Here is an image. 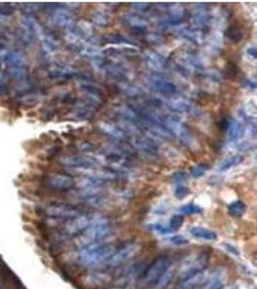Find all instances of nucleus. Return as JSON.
I'll return each mask as SVG.
<instances>
[{
    "instance_id": "nucleus-1",
    "label": "nucleus",
    "mask_w": 257,
    "mask_h": 289,
    "mask_svg": "<svg viewBox=\"0 0 257 289\" xmlns=\"http://www.w3.org/2000/svg\"><path fill=\"white\" fill-rule=\"evenodd\" d=\"M113 228L106 217L93 216L92 224L83 233L77 236L76 244L80 248L86 246L105 242L112 235Z\"/></svg>"
},
{
    "instance_id": "nucleus-2",
    "label": "nucleus",
    "mask_w": 257,
    "mask_h": 289,
    "mask_svg": "<svg viewBox=\"0 0 257 289\" xmlns=\"http://www.w3.org/2000/svg\"><path fill=\"white\" fill-rule=\"evenodd\" d=\"M116 248L110 243L101 242L81 248L78 253L79 261L86 266L98 265L101 262L107 261L111 255L115 253Z\"/></svg>"
},
{
    "instance_id": "nucleus-3",
    "label": "nucleus",
    "mask_w": 257,
    "mask_h": 289,
    "mask_svg": "<svg viewBox=\"0 0 257 289\" xmlns=\"http://www.w3.org/2000/svg\"><path fill=\"white\" fill-rule=\"evenodd\" d=\"M172 137H176L187 147L194 148L197 146V141L192 130L176 117H167L163 121Z\"/></svg>"
},
{
    "instance_id": "nucleus-4",
    "label": "nucleus",
    "mask_w": 257,
    "mask_h": 289,
    "mask_svg": "<svg viewBox=\"0 0 257 289\" xmlns=\"http://www.w3.org/2000/svg\"><path fill=\"white\" fill-rule=\"evenodd\" d=\"M8 74L20 85L27 83L28 72L26 67V59L19 50L9 51L6 57Z\"/></svg>"
},
{
    "instance_id": "nucleus-5",
    "label": "nucleus",
    "mask_w": 257,
    "mask_h": 289,
    "mask_svg": "<svg viewBox=\"0 0 257 289\" xmlns=\"http://www.w3.org/2000/svg\"><path fill=\"white\" fill-rule=\"evenodd\" d=\"M209 261V255L206 253H199L191 254L187 256L179 268V279L180 281L186 280L198 273L204 271L206 265Z\"/></svg>"
},
{
    "instance_id": "nucleus-6",
    "label": "nucleus",
    "mask_w": 257,
    "mask_h": 289,
    "mask_svg": "<svg viewBox=\"0 0 257 289\" xmlns=\"http://www.w3.org/2000/svg\"><path fill=\"white\" fill-rule=\"evenodd\" d=\"M48 12L51 22L59 28L66 31L72 30L75 27L74 15L68 9L60 5H48Z\"/></svg>"
},
{
    "instance_id": "nucleus-7",
    "label": "nucleus",
    "mask_w": 257,
    "mask_h": 289,
    "mask_svg": "<svg viewBox=\"0 0 257 289\" xmlns=\"http://www.w3.org/2000/svg\"><path fill=\"white\" fill-rule=\"evenodd\" d=\"M148 83L150 87L159 95L168 98L177 95V88L175 84L164 77L161 73H154L148 76Z\"/></svg>"
},
{
    "instance_id": "nucleus-8",
    "label": "nucleus",
    "mask_w": 257,
    "mask_h": 289,
    "mask_svg": "<svg viewBox=\"0 0 257 289\" xmlns=\"http://www.w3.org/2000/svg\"><path fill=\"white\" fill-rule=\"evenodd\" d=\"M140 245L135 242L125 244L111 255L110 258L108 259V263L112 267L121 266L128 262L132 257L136 256L137 253L140 252Z\"/></svg>"
},
{
    "instance_id": "nucleus-9",
    "label": "nucleus",
    "mask_w": 257,
    "mask_h": 289,
    "mask_svg": "<svg viewBox=\"0 0 257 289\" xmlns=\"http://www.w3.org/2000/svg\"><path fill=\"white\" fill-rule=\"evenodd\" d=\"M135 148L147 160H155L158 156V146L155 142L143 135L137 134L132 138Z\"/></svg>"
},
{
    "instance_id": "nucleus-10",
    "label": "nucleus",
    "mask_w": 257,
    "mask_h": 289,
    "mask_svg": "<svg viewBox=\"0 0 257 289\" xmlns=\"http://www.w3.org/2000/svg\"><path fill=\"white\" fill-rule=\"evenodd\" d=\"M171 265V259L169 256H161L154 260L145 273V282L147 284L156 283L159 278L165 273Z\"/></svg>"
},
{
    "instance_id": "nucleus-11",
    "label": "nucleus",
    "mask_w": 257,
    "mask_h": 289,
    "mask_svg": "<svg viewBox=\"0 0 257 289\" xmlns=\"http://www.w3.org/2000/svg\"><path fill=\"white\" fill-rule=\"evenodd\" d=\"M61 163L66 167L72 168L74 170L89 171L96 167V161L92 157L85 155H70L61 158Z\"/></svg>"
},
{
    "instance_id": "nucleus-12",
    "label": "nucleus",
    "mask_w": 257,
    "mask_h": 289,
    "mask_svg": "<svg viewBox=\"0 0 257 289\" xmlns=\"http://www.w3.org/2000/svg\"><path fill=\"white\" fill-rule=\"evenodd\" d=\"M44 212L48 217L55 218V219H67V220H71L75 217L81 215V212L79 211V209L70 205H64V204L49 205L45 208Z\"/></svg>"
},
{
    "instance_id": "nucleus-13",
    "label": "nucleus",
    "mask_w": 257,
    "mask_h": 289,
    "mask_svg": "<svg viewBox=\"0 0 257 289\" xmlns=\"http://www.w3.org/2000/svg\"><path fill=\"white\" fill-rule=\"evenodd\" d=\"M226 283V272L222 268H216L208 272L206 280L197 289H222Z\"/></svg>"
},
{
    "instance_id": "nucleus-14",
    "label": "nucleus",
    "mask_w": 257,
    "mask_h": 289,
    "mask_svg": "<svg viewBox=\"0 0 257 289\" xmlns=\"http://www.w3.org/2000/svg\"><path fill=\"white\" fill-rule=\"evenodd\" d=\"M92 219L93 216L88 215H79L75 217L74 219L69 220V222L65 226V230L69 235H79L91 226Z\"/></svg>"
},
{
    "instance_id": "nucleus-15",
    "label": "nucleus",
    "mask_w": 257,
    "mask_h": 289,
    "mask_svg": "<svg viewBox=\"0 0 257 289\" xmlns=\"http://www.w3.org/2000/svg\"><path fill=\"white\" fill-rule=\"evenodd\" d=\"M192 26L193 28L204 33L206 30H208L211 22V15L208 13V10L206 9V5H202L193 15L191 18Z\"/></svg>"
},
{
    "instance_id": "nucleus-16",
    "label": "nucleus",
    "mask_w": 257,
    "mask_h": 289,
    "mask_svg": "<svg viewBox=\"0 0 257 289\" xmlns=\"http://www.w3.org/2000/svg\"><path fill=\"white\" fill-rule=\"evenodd\" d=\"M123 22L135 33H145L147 31V19L137 13H128L123 17Z\"/></svg>"
},
{
    "instance_id": "nucleus-17",
    "label": "nucleus",
    "mask_w": 257,
    "mask_h": 289,
    "mask_svg": "<svg viewBox=\"0 0 257 289\" xmlns=\"http://www.w3.org/2000/svg\"><path fill=\"white\" fill-rule=\"evenodd\" d=\"M47 185L57 191H67L71 190L74 185V179L65 174H55L50 177H48L46 181Z\"/></svg>"
},
{
    "instance_id": "nucleus-18",
    "label": "nucleus",
    "mask_w": 257,
    "mask_h": 289,
    "mask_svg": "<svg viewBox=\"0 0 257 289\" xmlns=\"http://www.w3.org/2000/svg\"><path fill=\"white\" fill-rule=\"evenodd\" d=\"M167 105L170 110L176 113H188L194 110L192 102L188 98L177 95L169 98Z\"/></svg>"
},
{
    "instance_id": "nucleus-19",
    "label": "nucleus",
    "mask_w": 257,
    "mask_h": 289,
    "mask_svg": "<svg viewBox=\"0 0 257 289\" xmlns=\"http://www.w3.org/2000/svg\"><path fill=\"white\" fill-rule=\"evenodd\" d=\"M144 54H145V60L147 62V65L150 70L157 73L165 69V59L162 55L153 50H146Z\"/></svg>"
},
{
    "instance_id": "nucleus-20",
    "label": "nucleus",
    "mask_w": 257,
    "mask_h": 289,
    "mask_svg": "<svg viewBox=\"0 0 257 289\" xmlns=\"http://www.w3.org/2000/svg\"><path fill=\"white\" fill-rule=\"evenodd\" d=\"M100 128L102 129V131L104 133L108 134L113 139L121 141V140H124L127 138V132L125 131V129L123 127L115 125V124L104 123L100 126Z\"/></svg>"
},
{
    "instance_id": "nucleus-21",
    "label": "nucleus",
    "mask_w": 257,
    "mask_h": 289,
    "mask_svg": "<svg viewBox=\"0 0 257 289\" xmlns=\"http://www.w3.org/2000/svg\"><path fill=\"white\" fill-rule=\"evenodd\" d=\"M190 234L196 238L206 240V241H211V242L216 241L218 239V235L215 232L205 229V228H202V227H193L190 230Z\"/></svg>"
},
{
    "instance_id": "nucleus-22",
    "label": "nucleus",
    "mask_w": 257,
    "mask_h": 289,
    "mask_svg": "<svg viewBox=\"0 0 257 289\" xmlns=\"http://www.w3.org/2000/svg\"><path fill=\"white\" fill-rule=\"evenodd\" d=\"M227 130H228V139L231 142L239 140L245 132V129L242 126L241 122H239L237 120L229 121Z\"/></svg>"
},
{
    "instance_id": "nucleus-23",
    "label": "nucleus",
    "mask_w": 257,
    "mask_h": 289,
    "mask_svg": "<svg viewBox=\"0 0 257 289\" xmlns=\"http://www.w3.org/2000/svg\"><path fill=\"white\" fill-rule=\"evenodd\" d=\"M228 214L233 218H241L247 211V205L242 200H235L227 206Z\"/></svg>"
},
{
    "instance_id": "nucleus-24",
    "label": "nucleus",
    "mask_w": 257,
    "mask_h": 289,
    "mask_svg": "<svg viewBox=\"0 0 257 289\" xmlns=\"http://www.w3.org/2000/svg\"><path fill=\"white\" fill-rule=\"evenodd\" d=\"M103 41L106 44H111V45L128 46V47H134L135 46L127 37L123 36L121 34H108L103 38Z\"/></svg>"
},
{
    "instance_id": "nucleus-25",
    "label": "nucleus",
    "mask_w": 257,
    "mask_h": 289,
    "mask_svg": "<svg viewBox=\"0 0 257 289\" xmlns=\"http://www.w3.org/2000/svg\"><path fill=\"white\" fill-rule=\"evenodd\" d=\"M175 274V268L171 265L170 268L159 278V280L156 282V286L154 289H166L168 286L171 284L173 276Z\"/></svg>"
},
{
    "instance_id": "nucleus-26",
    "label": "nucleus",
    "mask_w": 257,
    "mask_h": 289,
    "mask_svg": "<svg viewBox=\"0 0 257 289\" xmlns=\"http://www.w3.org/2000/svg\"><path fill=\"white\" fill-rule=\"evenodd\" d=\"M243 161H244V157L242 155H234V156L228 157L218 166V171L220 173H224L230 170L231 168L238 166L239 164H241Z\"/></svg>"
},
{
    "instance_id": "nucleus-27",
    "label": "nucleus",
    "mask_w": 257,
    "mask_h": 289,
    "mask_svg": "<svg viewBox=\"0 0 257 289\" xmlns=\"http://www.w3.org/2000/svg\"><path fill=\"white\" fill-rule=\"evenodd\" d=\"M92 22L99 27H104L107 26L110 22L111 17L110 15L106 12V11H96L93 13L92 17Z\"/></svg>"
},
{
    "instance_id": "nucleus-28",
    "label": "nucleus",
    "mask_w": 257,
    "mask_h": 289,
    "mask_svg": "<svg viewBox=\"0 0 257 289\" xmlns=\"http://www.w3.org/2000/svg\"><path fill=\"white\" fill-rule=\"evenodd\" d=\"M225 35L228 38L229 41L237 44L243 39V31L240 29L239 26L233 24V25H230L227 27V29L225 31Z\"/></svg>"
},
{
    "instance_id": "nucleus-29",
    "label": "nucleus",
    "mask_w": 257,
    "mask_h": 289,
    "mask_svg": "<svg viewBox=\"0 0 257 289\" xmlns=\"http://www.w3.org/2000/svg\"><path fill=\"white\" fill-rule=\"evenodd\" d=\"M178 211L184 215H194V214H202L203 212L202 207L196 203H189L179 207Z\"/></svg>"
},
{
    "instance_id": "nucleus-30",
    "label": "nucleus",
    "mask_w": 257,
    "mask_h": 289,
    "mask_svg": "<svg viewBox=\"0 0 257 289\" xmlns=\"http://www.w3.org/2000/svg\"><path fill=\"white\" fill-rule=\"evenodd\" d=\"M208 169H209V166L207 164H203V163H202V164H199V165L194 166L191 169L190 174H191V176L193 178L199 179V178H202V177H203L205 175V173L208 171Z\"/></svg>"
},
{
    "instance_id": "nucleus-31",
    "label": "nucleus",
    "mask_w": 257,
    "mask_h": 289,
    "mask_svg": "<svg viewBox=\"0 0 257 289\" xmlns=\"http://www.w3.org/2000/svg\"><path fill=\"white\" fill-rule=\"evenodd\" d=\"M184 217L181 214H175L171 218L170 220V229L171 231H177L179 230L184 224Z\"/></svg>"
},
{
    "instance_id": "nucleus-32",
    "label": "nucleus",
    "mask_w": 257,
    "mask_h": 289,
    "mask_svg": "<svg viewBox=\"0 0 257 289\" xmlns=\"http://www.w3.org/2000/svg\"><path fill=\"white\" fill-rule=\"evenodd\" d=\"M40 99V95L35 94V93H29L24 95L21 97V102L24 104H28V105H35Z\"/></svg>"
},
{
    "instance_id": "nucleus-33",
    "label": "nucleus",
    "mask_w": 257,
    "mask_h": 289,
    "mask_svg": "<svg viewBox=\"0 0 257 289\" xmlns=\"http://www.w3.org/2000/svg\"><path fill=\"white\" fill-rule=\"evenodd\" d=\"M9 91L8 76L4 72H0V96H4Z\"/></svg>"
},
{
    "instance_id": "nucleus-34",
    "label": "nucleus",
    "mask_w": 257,
    "mask_h": 289,
    "mask_svg": "<svg viewBox=\"0 0 257 289\" xmlns=\"http://www.w3.org/2000/svg\"><path fill=\"white\" fill-rule=\"evenodd\" d=\"M169 242H171V244L175 245V246H183L189 243V240L181 235H172L171 237L169 238Z\"/></svg>"
},
{
    "instance_id": "nucleus-35",
    "label": "nucleus",
    "mask_w": 257,
    "mask_h": 289,
    "mask_svg": "<svg viewBox=\"0 0 257 289\" xmlns=\"http://www.w3.org/2000/svg\"><path fill=\"white\" fill-rule=\"evenodd\" d=\"M150 229L158 234L162 235H168L170 234H171V230L170 228H167L165 226L161 225V224H154V225H151L150 226Z\"/></svg>"
},
{
    "instance_id": "nucleus-36",
    "label": "nucleus",
    "mask_w": 257,
    "mask_h": 289,
    "mask_svg": "<svg viewBox=\"0 0 257 289\" xmlns=\"http://www.w3.org/2000/svg\"><path fill=\"white\" fill-rule=\"evenodd\" d=\"M190 193V190L188 187L186 186H183V185H180L178 186L175 191H174V196L177 198V199H182Z\"/></svg>"
},
{
    "instance_id": "nucleus-37",
    "label": "nucleus",
    "mask_w": 257,
    "mask_h": 289,
    "mask_svg": "<svg viewBox=\"0 0 257 289\" xmlns=\"http://www.w3.org/2000/svg\"><path fill=\"white\" fill-rule=\"evenodd\" d=\"M14 14V9L9 4H3L0 6V15L4 17H10Z\"/></svg>"
},
{
    "instance_id": "nucleus-38",
    "label": "nucleus",
    "mask_w": 257,
    "mask_h": 289,
    "mask_svg": "<svg viewBox=\"0 0 257 289\" xmlns=\"http://www.w3.org/2000/svg\"><path fill=\"white\" fill-rule=\"evenodd\" d=\"M186 178H187L186 173L183 172V171H179V172H176V173L171 177V181H172L173 183H180V182L185 181Z\"/></svg>"
},
{
    "instance_id": "nucleus-39",
    "label": "nucleus",
    "mask_w": 257,
    "mask_h": 289,
    "mask_svg": "<svg viewBox=\"0 0 257 289\" xmlns=\"http://www.w3.org/2000/svg\"><path fill=\"white\" fill-rule=\"evenodd\" d=\"M133 8L138 11H146L149 8V5L147 3H134Z\"/></svg>"
},
{
    "instance_id": "nucleus-40",
    "label": "nucleus",
    "mask_w": 257,
    "mask_h": 289,
    "mask_svg": "<svg viewBox=\"0 0 257 289\" xmlns=\"http://www.w3.org/2000/svg\"><path fill=\"white\" fill-rule=\"evenodd\" d=\"M247 52H248V54L250 55L251 57H253V59H257V48L251 47V48H248Z\"/></svg>"
},
{
    "instance_id": "nucleus-41",
    "label": "nucleus",
    "mask_w": 257,
    "mask_h": 289,
    "mask_svg": "<svg viewBox=\"0 0 257 289\" xmlns=\"http://www.w3.org/2000/svg\"><path fill=\"white\" fill-rule=\"evenodd\" d=\"M225 247L229 250V252L230 253H234V254H236V255H239V252L237 251V249L236 248H234V247H232L231 245H225Z\"/></svg>"
},
{
    "instance_id": "nucleus-42",
    "label": "nucleus",
    "mask_w": 257,
    "mask_h": 289,
    "mask_svg": "<svg viewBox=\"0 0 257 289\" xmlns=\"http://www.w3.org/2000/svg\"></svg>"
},
{
    "instance_id": "nucleus-43",
    "label": "nucleus",
    "mask_w": 257,
    "mask_h": 289,
    "mask_svg": "<svg viewBox=\"0 0 257 289\" xmlns=\"http://www.w3.org/2000/svg\"></svg>"
}]
</instances>
